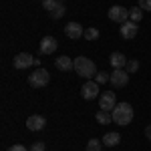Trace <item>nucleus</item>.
I'll list each match as a JSON object with an SVG mask.
<instances>
[{
  "label": "nucleus",
  "mask_w": 151,
  "mask_h": 151,
  "mask_svg": "<svg viewBox=\"0 0 151 151\" xmlns=\"http://www.w3.org/2000/svg\"><path fill=\"white\" fill-rule=\"evenodd\" d=\"M111 115H113V123L125 127V125H129L133 121V107L129 103H117L115 109L111 111Z\"/></svg>",
  "instance_id": "nucleus-1"
},
{
  "label": "nucleus",
  "mask_w": 151,
  "mask_h": 151,
  "mask_svg": "<svg viewBox=\"0 0 151 151\" xmlns=\"http://www.w3.org/2000/svg\"><path fill=\"white\" fill-rule=\"evenodd\" d=\"M75 70L79 77H85V79H91V77H97V65H95L91 58L87 57H77L75 58Z\"/></svg>",
  "instance_id": "nucleus-2"
},
{
  "label": "nucleus",
  "mask_w": 151,
  "mask_h": 151,
  "mask_svg": "<svg viewBox=\"0 0 151 151\" xmlns=\"http://www.w3.org/2000/svg\"><path fill=\"white\" fill-rule=\"evenodd\" d=\"M48 81H50V75H48L47 69H36L30 73V77H28V85L32 87V89H42V87H47Z\"/></svg>",
  "instance_id": "nucleus-3"
},
{
  "label": "nucleus",
  "mask_w": 151,
  "mask_h": 151,
  "mask_svg": "<svg viewBox=\"0 0 151 151\" xmlns=\"http://www.w3.org/2000/svg\"><path fill=\"white\" fill-rule=\"evenodd\" d=\"M81 97L85 101H93V99H99L101 97V91H99V83L97 81H89L81 87Z\"/></svg>",
  "instance_id": "nucleus-4"
},
{
  "label": "nucleus",
  "mask_w": 151,
  "mask_h": 151,
  "mask_svg": "<svg viewBox=\"0 0 151 151\" xmlns=\"http://www.w3.org/2000/svg\"><path fill=\"white\" fill-rule=\"evenodd\" d=\"M109 20H113V22H127L129 20V10L125 8V6H119V4H115V6H111L109 8Z\"/></svg>",
  "instance_id": "nucleus-5"
},
{
  "label": "nucleus",
  "mask_w": 151,
  "mask_h": 151,
  "mask_svg": "<svg viewBox=\"0 0 151 151\" xmlns=\"http://www.w3.org/2000/svg\"><path fill=\"white\" fill-rule=\"evenodd\" d=\"M111 85L115 87V89H121V87H125L129 83V73L125 69H113V73H111Z\"/></svg>",
  "instance_id": "nucleus-6"
},
{
  "label": "nucleus",
  "mask_w": 151,
  "mask_h": 151,
  "mask_svg": "<svg viewBox=\"0 0 151 151\" xmlns=\"http://www.w3.org/2000/svg\"><path fill=\"white\" fill-rule=\"evenodd\" d=\"M30 65H35V58L30 57L28 52H18L16 57L12 58V67H14V69H18V70L28 69Z\"/></svg>",
  "instance_id": "nucleus-7"
},
{
  "label": "nucleus",
  "mask_w": 151,
  "mask_h": 151,
  "mask_svg": "<svg viewBox=\"0 0 151 151\" xmlns=\"http://www.w3.org/2000/svg\"><path fill=\"white\" fill-rule=\"evenodd\" d=\"M115 105H117V99H115V93H113V91L101 93V97H99V109H103V111H113Z\"/></svg>",
  "instance_id": "nucleus-8"
},
{
  "label": "nucleus",
  "mask_w": 151,
  "mask_h": 151,
  "mask_svg": "<svg viewBox=\"0 0 151 151\" xmlns=\"http://www.w3.org/2000/svg\"><path fill=\"white\" fill-rule=\"evenodd\" d=\"M57 48H58V40L55 36H42V40H40V52L42 55H52Z\"/></svg>",
  "instance_id": "nucleus-9"
},
{
  "label": "nucleus",
  "mask_w": 151,
  "mask_h": 151,
  "mask_svg": "<svg viewBox=\"0 0 151 151\" xmlns=\"http://www.w3.org/2000/svg\"><path fill=\"white\" fill-rule=\"evenodd\" d=\"M45 125H47V119H45L42 115H30L28 119H26V127H28V131H42Z\"/></svg>",
  "instance_id": "nucleus-10"
},
{
  "label": "nucleus",
  "mask_w": 151,
  "mask_h": 151,
  "mask_svg": "<svg viewBox=\"0 0 151 151\" xmlns=\"http://www.w3.org/2000/svg\"><path fill=\"white\" fill-rule=\"evenodd\" d=\"M137 22H133V20H127V22H123L121 24V28H119V32H121V36L123 38H135L137 36Z\"/></svg>",
  "instance_id": "nucleus-11"
},
{
  "label": "nucleus",
  "mask_w": 151,
  "mask_h": 151,
  "mask_svg": "<svg viewBox=\"0 0 151 151\" xmlns=\"http://www.w3.org/2000/svg\"><path fill=\"white\" fill-rule=\"evenodd\" d=\"M65 35L69 36V38H73V40H77V38H81L85 35V28L79 22H69L65 26Z\"/></svg>",
  "instance_id": "nucleus-12"
},
{
  "label": "nucleus",
  "mask_w": 151,
  "mask_h": 151,
  "mask_svg": "<svg viewBox=\"0 0 151 151\" xmlns=\"http://www.w3.org/2000/svg\"><path fill=\"white\" fill-rule=\"evenodd\" d=\"M109 63H111V67H113V69H125L129 60L125 58V55H123V52H111Z\"/></svg>",
  "instance_id": "nucleus-13"
},
{
  "label": "nucleus",
  "mask_w": 151,
  "mask_h": 151,
  "mask_svg": "<svg viewBox=\"0 0 151 151\" xmlns=\"http://www.w3.org/2000/svg\"><path fill=\"white\" fill-rule=\"evenodd\" d=\"M55 67H57L58 70H63V73H67V70L75 69V60L69 57H65V55H60V57L55 60Z\"/></svg>",
  "instance_id": "nucleus-14"
},
{
  "label": "nucleus",
  "mask_w": 151,
  "mask_h": 151,
  "mask_svg": "<svg viewBox=\"0 0 151 151\" xmlns=\"http://www.w3.org/2000/svg\"><path fill=\"white\" fill-rule=\"evenodd\" d=\"M101 141H103V145H107V147H115V145H119V141H121V135L117 131H109V133H105V137Z\"/></svg>",
  "instance_id": "nucleus-15"
},
{
  "label": "nucleus",
  "mask_w": 151,
  "mask_h": 151,
  "mask_svg": "<svg viewBox=\"0 0 151 151\" xmlns=\"http://www.w3.org/2000/svg\"><path fill=\"white\" fill-rule=\"evenodd\" d=\"M95 121L101 123V125H109V123H113V115H111V111H103V109H99L97 115H95Z\"/></svg>",
  "instance_id": "nucleus-16"
},
{
  "label": "nucleus",
  "mask_w": 151,
  "mask_h": 151,
  "mask_svg": "<svg viewBox=\"0 0 151 151\" xmlns=\"http://www.w3.org/2000/svg\"><path fill=\"white\" fill-rule=\"evenodd\" d=\"M60 4H63V2H58V0H42V8L48 10V12H55Z\"/></svg>",
  "instance_id": "nucleus-17"
},
{
  "label": "nucleus",
  "mask_w": 151,
  "mask_h": 151,
  "mask_svg": "<svg viewBox=\"0 0 151 151\" xmlns=\"http://www.w3.org/2000/svg\"><path fill=\"white\" fill-rule=\"evenodd\" d=\"M129 18H131L133 22H139L141 18H143V10H141L139 6H135V8H131V10H129Z\"/></svg>",
  "instance_id": "nucleus-18"
},
{
  "label": "nucleus",
  "mask_w": 151,
  "mask_h": 151,
  "mask_svg": "<svg viewBox=\"0 0 151 151\" xmlns=\"http://www.w3.org/2000/svg\"><path fill=\"white\" fill-rule=\"evenodd\" d=\"M85 38L87 40H97L99 38V28H95V26H91V28H85Z\"/></svg>",
  "instance_id": "nucleus-19"
},
{
  "label": "nucleus",
  "mask_w": 151,
  "mask_h": 151,
  "mask_svg": "<svg viewBox=\"0 0 151 151\" xmlns=\"http://www.w3.org/2000/svg\"><path fill=\"white\" fill-rule=\"evenodd\" d=\"M101 145H103V141L91 139L89 143H87V151H103V149H101Z\"/></svg>",
  "instance_id": "nucleus-20"
},
{
  "label": "nucleus",
  "mask_w": 151,
  "mask_h": 151,
  "mask_svg": "<svg viewBox=\"0 0 151 151\" xmlns=\"http://www.w3.org/2000/svg\"><path fill=\"white\" fill-rule=\"evenodd\" d=\"M95 81L99 83V85H105V83H109V81H111V75H109V73H97Z\"/></svg>",
  "instance_id": "nucleus-21"
},
{
  "label": "nucleus",
  "mask_w": 151,
  "mask_h": 151,
  "mask_svg": "<svg viewBox=\"0 0 151 151\" xmlns=\"http://www.w3.org/2000/svg\"><path fill=\"white\" fill-rule=\"evenodd\" d=\"M137 69H139V60H135V58H131L127 63V67H125L127 73H137Z\"/></svg>",
  "instance_id": "nucleus-22"
},
{
  "label": "nucleus",
  "mask_w": 151,
  "mask_h": 151,
  "mask_svg": "<svg viewBox=\"0 0 151 151\" xmlns=\"http://www.w3.org/2000/svg\"><path fill=\"white\" fill-rule=\"evenodd\" d=\"M45 149H47L45 141H36V143H32V145L28 147V151H45Z\"/></svg>",
  "instance_id": "nucleus-23"
},
{
  "label": "nucleus",
  "mask_w": 151,
  "mask_h": 151,
  "mask_svg": "<svg viewBox=\"0 0 151 151\" xmlns=\"http://www.w3.org/2000/svg\"><path fill=\"white\" fill-rule=\"evenodd\" d=\"M65 12H67V8H65V6L60 4V6H58V8H57L55 12H50V16H52V18L57 20V18H60V16H65Z\"/></svg>",
  "instance_id": "nucleus-24"
},
{
  "label": "nucleus",
  "mask_w": 151,
  "mask_h": 151,
  "mask_svg": "<svg viewBox=\"0 0 151 151\" xmlns=\"http://www.w3.org/2000/svg\"><path fill=\"white\" fill-rule=\"evenodd\" d=\"M137 6H139L141 10H147V12H149L151 10V0H139V4H137Z\"/></svg>",
  "instance_id": "nucleus-25"
},
{
  "label": "nucleus",
  "mask_w": 151,
  "mask_h": 151,
  "mask_svg": "<svg viewBox=\"0 0 151 151\" xmlns=\"http://www.w3.org/2000/svg\"><path fill=\"white\" fill-rule=\"evenodd\" d=\"M6 151H28L24 145H20V143H16V145H12V147H8Z\"/></svg>",
  "instance_id": "nucleus-26"
},
{
  "label": "nucleus",
  "mask_w": 151,
  "mask_h": 151,
  "mask_svg": "<svg viewBox=\"0 0 151 151\" xmlns=\"http://www.w3.org/2000/svg\"><path fill=\"white\" fill-rule=\"evenodd\" d=\"M145 137L151 141V125H147V127H145Z\"/></svg>",
  "instance_id": "nucleus-27"
},
{
  "label": "nucleus",
  "mask_w": 151,
  "mask_h": 151,
  "mask_svg": "<svg viewBox=\"0 0 151 151\" xmlns=\"http://www.w3.org/2000/svg\"><path fill=\"white\" fill-rule=\"evenodd\" d=\"M58 2H63V0H58Z\"/></svg>",
  "instance_id": "nucleus-28"
}]
</instances>
